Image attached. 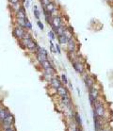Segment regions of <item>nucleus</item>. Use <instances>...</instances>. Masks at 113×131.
Wrapping results in <instances>:
<instances>
[{"label": "nucleus", "mask_w": 113, "mask_h": 131, "mask_svg": "<svg viewBox=\"0 0 113 131\" xmlns=\"http://www.w3.org/2000/svg\"><path fill=\"white\" fill-rule=\"evenodd\" d=\"M88 91H89V103H91V105L93 107V105H94L95 101L99 99V96H100V91H99V89H97L95 86L91 88V89H89Z\"/></svg>", "instance_id": "obj_1"}, {"label": "nucleus", "mask_w": 113, "mask_h": 131, "mask_svg": "<svg viewBox=\"0 0 113 131\" xmlns=\"http://www.w3.org/2000/svg\"><path fill=\"white\" fill-rule=\"evenodd\" d=\"M93 111L95 112L99 117H102V118H104L106 116V108H105V106L104 104L102 103V101L100 100H96L94 105H93Z\"/></svg>", "instance_id": "obj_2"}, {"label": "nucleus", "mask_w": 113, "mask_h": 131, "mask_svg": "<svg viewBox=\"0 0 113 131\" xmlns=\"http://www.w3.org/2000/svg\"><path fill=\"white\" fill-rule=\"evenodd\" d=\"M82 78H83L85 86H86V88L88 90L95 86V78H93V75H91L89 74L84 72L82 74Z\"/></svg>", "instance_id": "obj_3"}, {"label": "nucleus", "mask_w": 113, "mask_h": 131, "mask_svg": "<svg viewBox=\"0 0 113 131\" xmlns=\"http://www.w3.org/2000/svg\"><path fill=\"white\" fill-rule=\"evenodd\" d=\"M63 24H64L63 17H62V15L60 13V14H58V15H56V16H53V17H52V21H51L49 26H50L51 29L53 30V31H55L58 27H60V26Z\"/></svg>", "instance_id": "obj_4"}, {"label": "nucleus", "mask_w": 113, "mask_h": 131, "mask_svg": "<svg viewBox=\"0 0 113 131\" xmlns=\"http://www.w3.org/2000/svg\"><path fill=\"white\" fill-rule=\"evenodd\" d=\"M26 32H27V29L24 28V27H18V26H13V28H12V36L17 41H21L25 37Z\"/></svg>", "instance_id": "obj_5"}, {"label": "nucleus", "mask_w": 113, "mask_h": 131, "mask_svg": "<svg viewBox=\"0 0 113 131\" xmlns=\"http://www.w3.org/2000/svg\"><path fill=\"white\" fill-rule=\"evenodd\" d=\"M72 66H73V68L74 69V71L76 72L77 74H82L84 72L86 71V68H85V64H84L81 60H79L76 58L75 60H74L72 61Z\"/></svg>", "instance_id": "obj_6"}, {"label": "nucleus", "mask_w": 113, "mask_h": 131, "mask_svg": "<svg viewBox=\"0 0 113 131\" xmlns=\"http://www.w3.org/2000/svg\"><path fill=\"white\" fill-rule=\"evenodd\" d=\"M77 47H78V42L75 37L69 40L68 42H67V45H66L67 52H76Z\"/></svg>", "instance_id": "obj_7"}, {"label": "nucleus", "mask_w": 113, "mask_h": 131, "mask_svg": "<svg viewBox=\"0 0 113 131\" xmlns=\"http://www.w3.org/2000/svg\"><path fill=\"white\" fill-rule=\"evenodd\" d=\"M103 118L99 117L97 114L93 111V123H94V130L95 131H103V122H102Z\"/></svg>", "instance_id": "obj_8"}, {"label": "nucleus", "mask_w": 113, "mask_h": 131, "mask_svg": "<svg viewBox=\"0 0 113 131\" xmlns=\"http://www.w3.org/2000/svg\"><path fill=\"white\" fill-rule=\"evenodd\" d=\"M14 123H15L14 116H13L12 114H9V115L7 117V118H5L4 120H2V121H1V125H2L3 128L5 129V128L12 127V126H13Z\"/></svg>", "instance_id": "obj_9"}, {"label": "nucleus", "mask_w": 113, "mask_h": 131, "mask_svg": "<svg viewBox=\"0 0 113 131\" xmlns=\"http://www.w3.org/2000/svg\"><path fill=\"white\" fill-rule=\"evenodd\" d=\"M60 102H61V104H62L66 108H69V107H73V101H72L70 94L61 96V97H60Z\"/></svg>", "instance_id": "obj_10"}, {"label": "nucleus", "mask_w": 113, "mask_h": 131, "mask_svg": "<svg viewBox=\"0 0 113 131\" xmlns=\"http://www.w3.org/2000/svg\"><path fill=\"white\" fill-rule=\"evenodd\" d=\"M13 16H14V19H25L27 17V9L25 8L24 5H22L21 9H19L17 12H15Z\"/></svg>", "instance_id": "obj_11"}, {"label": "nucleus", "mask_w": 113, "mask_h": 131, "mask_svg": "<svg viewBox=\"0 0 113 131\" xmlns=\"http://www.w3.org/2000/svg\"><path fill=\"white\" fill-rule=\"evenodd\" d=\"M49 85H50L51 88H54V89H59L61 85H63L62 82H61V79L60 78H58V77H54L51 81L49 82Z\"/></svg>", "instance_id": "obj_12"}, {"label": "nucleus", "mask_w": 113, "mask_h": 131, "mask_svg": "<svg viewBox=\"0 0 113 131\" xmlns=\"http://www.w3.org/2000/svg\"><path fill=\"white\" fill-rule=\"evenodd\" d=\"M38 46V42H36V40L35 39H32L31 41H30L28 43H27V49L29 52H31V53H34L35 54L36 52V47Z\"/></svg>", "instance_id": "obj_13"}, {"label": "nucleus", "mask_w": 113, "mask_h": 131, "mask_svg": "<svg viewBox=\"0 0 113 131\" xmlns=\"http://www.w3.org/2000/svg\"><path fill=\"white\" fill-rule=\"evenodd\" d=\"M56 94L61 97V96L67 95V94H70V93H69L68 88L65 85H61L59 89H56Z\"/></svg>", "instance_id": "obj_14"}, {"label": "nucleus", "mask_w": 113, "mask_h": 131, "mask_svg": "<svg viewBox=\"0 0 113 131\" xmlns=\"http://www.w3.org/2000/svg\"><path fill=\"white\" fill-rule=\"evenodd\" d=\"M10 113V111H9V107H2V108L0 110V120L2 121V120H4L5 118H7V117L9 116Z\"/></svg>", "instance_id": "obj_15"}, {"label": "nucleus", "mask_w": 113, "mask_h": 131, "mask_svg": "<svg viewBox=\"0 0 113 131\" xmlns=\"http://www.w3.org/2000/svg\"><path fill=\"white\" fill-rule=\"evenodd\" d=\"M22 5H23V4H22L21 2H18V3H14V4H9V9H10V12L14 15L15 12H17L19 9H21Z\"/></svg>", "instance_id": "obj_16"}, {"label": "nucleus", "mask_w": 113, "mask_h": 131, "mask_svg": "<svg viewBox=\"0 0 113 131\" xmlns=\"http://www.w3.org/2000/svg\"><path fill=\"white\" fill-rule=\"evenodd\" d=\"M33 14H34V17L35 19H37V21L41 19V15H42V12L40 10V8L37 5H33Z\"/></svg>", "instance_id": "obj_17"}, {"label": "nucleus", "mask_w": 113, "mask_h": 131, "mask_svg": "<svg viewBox=\"0 0 113 131\" xmlns=\"http://www.w3.org/2000/svg\"><path fill=\"white\" fill-rule=\"evenodd\" d=\"M66 28H67V26H66L65 24H63V25H61L60 27H58V28H56L54 32H55L56 36H61V35H63V34H64Z\"/></svg>", "instance_id": "obj_18"}, {"label": "nucleus", "mask_w": 113, "mask_h": 131, "mask_svg": "<svg viewBox=\"0 0 113 131\" xmlns=\"http://www.w3.org/2000/svg\"><path fill=\"white\" fill-rule=\"evenodd\" d=\"M63 35L65 36V37H67L69 40L72 39V38H74V30H73V27H71L70 26H67V28H66L65 32H64Z\"/></svg>", "instance_id": "obj_19"}, {"label": "nucleus", "mask_w": 113, "mask_h": 131, "mask_svg": "<svg viewBox=\"0 0 113 131\" xmlns=\"http://www.w3.org/2000/svg\"><path fill=\"white\" fill-rule=\"evenodd\" d=\"M36 56V60H38V62L41 64L42 61H44V60H47L49 59V56H45V55H42V54H40V53H36L35 54Z\"/></svg>", "instance_id": "obj_20"}, {"label": "nucleus", "mask_w": 113, "mask_h": 131, "mask_svg": "<svg viewBox=\"0 0 113 131\" xmlns=\"http://www.w3.org/2000/svg\"><path fill=\"white\" fill-rule=\"evenodd\" d=\"M41 67L42 68V70H46V69L48 68H51V67H54L53 64H52V62H51V60L48 59L47 60H44V61H42L41 64Z\"/></svg>", "instance_id": "obj_21"}, {"label": "nucleus", "mask_w": 113, "mask_h": 131, "mask_svg": "<svg viewBox=\"0 0 113 131\" xmlns=\"http://www.w3.org/2000/svg\"><path fill=\"white\" fill-rule=\"evenodd\" d=\"M56 39H58V42H59L60 45H67V42H68V41H69L68 38L65 37L64 35L56 36Z\"/></svg>", "instance_id": "obj_22"}, {"label": "nucleus", "mask_w": 113, "mask_h": 131, "mask_svg": "<svg viewBox=\"0 0 113 131\" xmlns=\"http://www.w3.org/2000/svg\"><path fill=\"white\" fill-rule=\"evenodd\" d=\"M56 7H58V4L56 3V2H55V1H52V2H50V3L48 4L47 6L45 7V9H46V10H47L48 12H52V10H53L54 9H55V8H56Z\"/></svg>", "instance_id": "obj_23"}, {"label": "nucleus", "mask_w": 113, "mask_h": 131, "mask_svg": "<svg viewBox=\"0 0 113 131\" xmlns=\"http://www.w3.org/2000/svg\"><path fill=\"white\" fill-rule=\"evenodd\" d=\"M14 26H18L26 28V21L25 19H14Z\"/></svg>", "instance_id": "obj_24"}, {"label": "nucleus", "mask_w": 113, "mask_h": 131, "mask_svg": "<svg viewBox=\"0 0 113 131\" xmlns=\"http://www.w3.org/2000/svg\"><path fill=\"white\" fill-rule=\"evenodd\" d=\"M43 74H49L51 77H56L55 74H56V71L55 67H51V68H48L46 70H43Z\"/></svg>", "instance_id": "obj_25"}, {"label": "nucleus", "mask_w": 113, "mask_h": 131, "mask_svg": "<svg viewBox=\"0 0 113 131\" xmlns=\"http://www.w3.org/2000/svg\"><path fill=\"white\" fill-rule=\"evenodd\" d=\"M74 121L75 122V124L80 127L81 125H82V121H81V117L80 115H79V113H77V112H75L74 113Z\"/></svg>", "instance_id": "obj_26"}, {"label": "nucleus", "mask_w": 113, "mask_h": 131, "mask_svg": "<svg viewBox=\"0 0 113 131\" xmlns=\"http://www.w3.org/2000/svg\"><path fill=\"white\" fill-rule=\"evenodd\" d=\"M25 21H26V29L28 30V31H31L33 28V26H32V23L29 21V19H28L27 16L25 18Z\"/></svg>", "instance_id": "obj_27"}, {"label": "nucleus", "mask_w": 113, "mask_h": 131, "mask_svg": "<svg viewBox=\"0 0 113 131\" xmlns=\"http://www.w3.org/2000/svg\"><path fill=\"white\" fill-rule=\"evenodd\" d=\"M78 128H79V126L75 124V122H73L69 125L68 130L69 131H78Z\"/></svg>", "instance_id": "obj_28"}, {"label": "nucleus", "mask_w": 113, "mask_h": 131, "mask_svg": "<svg viewBox=\"0 0 113 131\" xmlns=\"http://www.w3.org/2000/svg\"><path fill=\"white\" fill-rule=\"evenodd\" d=\"M49 45H50V52H51V53L56 54V46H55V43L53 42V41H52V40H49Z\"/></svg>", "instance_id": "obj_29"}, {"label": "nucleus", "mask_w": 113, "mask_h": 131, "mask_svg": "<svg viewBox=\"0 0 113 131\" xmlns=\"http://www.w3.org/2000/svg\"><path fill=\"white\" fill-rule=\"evenodd\" d=\"M60 79H61V82H62L63 85H67L69 82L68 78H67V75H66V74H62L61 75H60Z\"/></svg>", "instance_id": "obj_30"}, {"label": "nucleus", "mask_w": 113, "mask_h": 131, "mask_svg": "<svg viewBox=\"0 0 113 131\" xmlns=\"http://www.w3.org/2000/svg\"><path fill=\"white\" fill-rule=\"evenodd\" d=\"M48 37H49V40H52V41H54V40H56V34H55V32H54L53 30L51 29L48 31Z\"/></svg>", "instance_id": "obj_31"}, {"label": "nucleus", "mask_w": 113, "mask_h": 131, "mask_svg": "<svg viewBox=\"0 0 113 131\" xmlns=\"http://www.w3.org/2000/svg\"><path fill=\"white\" fill-rule=\"evenodd\" d=\"M37 53H40V54H42V55H45V56H48V51L45 49L44 47H40V49H39V51L37 52Z\"/></svg>", "instance_id": "obj_32"}, {"label": "nucleus", "mask_w": 113, "mask_h": 131, "mask_svg": "<svg viewBox=\"0 0 113 131\" xmlns=\"http://www.w3.org/2000/svg\"><path fill=\"white\" fill-rule=\"evenodd\" d=\"M53 0H40V3H41V6L42 7H46Z\"/></svg>", "instance_id": "obj_33"}, {"label": "nucleus", "mask_w": 113, "mask_h": 131, "mask_svg": "<svg viewBox=\"0 0 113 131\" xmlns=\"http://www.w3.org/2000/svg\"><path fill=\"white\" fill-rule=\"evenodd\" d=\"M60 8H59V7H56V8L52 10V12H51V15H52V16H56V15L60 14Z\"/></svg>", "instance_id": "obj_34"}, {"label": "nucleus", "mask_w": 113, "mask_h": 131, "mask_svg": "<svg viewBox=\"0 0 113 131\" xmlns=\"http://www.w3.org/2000/svg\"><path fill=\"white\" fill-rule=\"evenodd\" d=\"M37 26H38V27H39L40 30H44V25H43V23H42L41 20H38L37 21Z\"/></svg>", "instance_id": "obj_35"}, {"label": "nucleus", "mask_w": 113, "mask_h": 131, "mask_svg": "<svg viewBox=\"0 0 113 131\" xmlns=\"http://www.w3.org/2000/svg\"><path fill=\"white\" fill-rule=\"evenodd\" d=\"M55 46H56V54L60 55V54H61V48H60V45L59 43V42H58V43H56V45H55Z\"/></svg>", "instance_id": "obj_36"}, {"label": "nucleus", "mask_w": 113, "mask_h": 131, "mask_svg": "<svg viewBox=\"0 0 113 131\" xmlns=\"http://www.w3.org/2000/svg\"><path fill=\"white\" fill-rule=\"evenodd\" d=\"M24 6H25V8H26L27 9H28V8H29V6H30V0H27V1L25 2Z\"/></svg>", "instance_id": "obj_37"}, {"label": "nucleus", "mask_w": 113, "mask_h": 131, "mask_svg": "<svg viewBox=\"0 0 113 131\" xmlns=\"http://www.w3.org/2000/svg\"><path fill=\"white\" fill-rule=\"evenodd\" d=\"M9 4H14V3H18V2H21V0H8Z\"/></svg>", "instance_id": "obj_38"}, {"label": "nucleus", "mask_w": 113, "mask_h": 131, "mask_svg": "<svg viewBox=\"0 0 113 131\" xmlns=\"http://www.w3.org/2000/svg\"><path fill=\"white\" fill-rule=\"evenodd\" d=\"M4 131H16V129L14 128V126H12V127H8V128H5Z\"/></svg>", "instance_id": "obj_39"}, {"label": "nucleus", "mask_w": 113, "mask_h": 131, "mask_svg": "<svg viewBox=\"0 0 113 131\" xmlns=\"http://www.w3.org/2000/svg\"><path fill=\"white\" fill-rule=\"evenodd\" d=\"M76 91H77V93H78V95L80 96V93H81V92H80V90H79V88H77V89H76Z\"/></svg>", "instance_id": "obj_40"}, {"label": "nucleus", "mask_w": 113, "mask_h": 131, "mask_svg": "<svg viewBox=\"0 0 113 131\" xmlns=\"http://www.w3.org/2000/svg\"><path fill=\"white\" fill-rule=\"evenodd\" d=\"M68 84H69V87H70V89L73 90V84H72V83H69V82H68Z\"/></svg>", "instance_id": "obj_41"}, {"label": "nucleus", "mask_w": 113, "mask_h": 131, "mask_svg": "<svg viewBox=\"0 0 113 131\" xmlns=\"http://www.w3.org/2000/svg\"><path fill=\"white\" fill-rule=\"evenodd\" d=\"M78 131H84L83 129H82V126H80V127L78 128Z\"/></svg>", "instance_id": "obj_42"}, {"label": "nucleus", "mask_w": 113, "mask_h": 131, "mask_svg": "<svg viewBox=\"0 0 113 131\" xmlns=\"http://www.w3.org/2000/svg\"><path fill=\"white\" fill-rule=\"evenodd\" d=\"M2 107H3V106H2V103H1V102H0V110H1V108H2Z\"/></svg>", "instance_id": "obj_43"}, {"label": "nucleus", "mask_w": 113, "mask_h": 131, "mask_svg": "<svg viewBox=\"0 0 113 131\" xmlns=\"http://www.w3.org/2000/svg\"><path fill=\"white\" fill-rule=\"evenodd\" d=\"M30 1H34V0H30Z\"/></svg>", "instance_id": "obj_44"}, {"label": "nucleus", "mask_w": 113, "mask_h": 131, "mask_svg": "<svg viewBox=\"0 0 113 131\" xmlns=\"http://www.w3.org/2000/svg\"><path fill=\"white\" fill-rule=\"evenodd\" d=\"M0 123H1V120H0Z\"/></svg>", "instance_id": "obj_45"}, {"label": "nucleus", "mask_w": 113, "mask_h": 131, "mask_svg": "<svg viewBox=\"0 0 113 131\" xmlns=\"http://www.w3.org/2000/svg\"><path fill=\"white\" fill-rule=\"evenodd\" d=\"M109 131H112V130H109Z\"/></svg>", "instance_id": "obj_46"}]
</instances>
